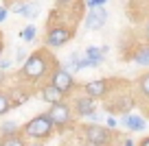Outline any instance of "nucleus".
<instances>
[{
    "label": "nucleus",
    "instance_id": "1",
    "mask_svg": "<svg viewBox=\"0 0 149 146\" xmlns=\"http://www.w3.org/2000/svg\"><path fill=\"white\" fill-rule=\"evenodd\" d=\"M59 65V61L51 55L48 48H40V50L31 52L24 61L22 70H20V81L24 83H40L46 76H51V72Z\"/></svg>",
    "mask_w": 149,
    "mask_h": 146
},
{
    "label": "nucleus",
    "instance_id": "2",
    "mask_svg": "<svg viewBox=\"0 0 149 146\" xmlns=\"http://www.w3.org/2000/svg\"><path fill=\"white\" fill-rule=\"evenodd\" d=\"M105 111L107 114H130L132 107H136V98L134 92H132V83L116 79L114 87L107 92L105 96Z\"/></svg>",
    "mask_w": 149,
    "mask_h": 146
},
{
    "label": "nucleus",
    "instance_id": "3",
    "mask_svg": "<svg viewBox=\"0 0 149 146\" xmlns=\"http://www.w3.org/2000/svg\"><path fill=\"white\" fill-rule=\"evenodd\" d=\"M53 131H55V122L51 120V116H48V114L35 116V118H31V120L22 127V133H24V135L31 137V140H37V142L48 140V137L53 135Z\"/></svg>",
    "mask_w": 149,
    "mask_h": 146
},
{
    "label": "nucleus",
    "instance_id": "4",
    "mask_svg": "<svg viewBox=\"0 0 149 146\" xmlns=\"http://www.w3.org/2000/svg\"><path fill=\"white\" fill-rule=\"evenodd\" d=\"M84 142L88 146H112L116 133L110 127H99V124H84L81 127Z\"/></svg>",
    "mask_w": 149,
    "mask_h": 146
},
{
    "label": "nucleus",
    "instance_id": "5",
    "mask_svg": "<svg viewBox=\"0 0 149 146\" xmlns=\"http://www.w3.org/2000/svg\"><path fill=\"white\" fill-rule=\"evenodd\" d=\"M48 116H51V120L55 122V129H59V131H64V129H70L74 122V111H72V105L70 103H66L64 98L57 103H53L51 109L46 111Z\"/></svg>",
    "mask_w": 149,
    "mask_h": 146
},
{
    "label": "nucleus",
    "instance_id": "6",
    "mask_svg": "<svg viewBox=\"0 0 149 146\" xmlns=\"http://www.w3.org/2000/svg\"><path fill=\"white\" fill-rule=\"evenodd\" d=\"M48 81H51V83H53V85H55L64 96H68L70 92L77 87V81H74V76L70 74V70H68V68H61V65H57V68L51 72Z\"/></svg>",
    "mask_w": 149,
    "mask_h": 146
},
{
    "label": "nucleus",
    "instance_id": "7",
    "mask_svg": "<svg viewBox=\"0 0 149 146\" xmlns=\"http://www.w3.org/2000/svg\"><path fill=\"white\" fill-rule=\"evenodd\" d=\"M114 83H116V79H97V81L84 83L81 87H84V94L92 96L94 101H97V98H105L107 92L114 87Z\"/></svg>",
    "mask_w": 149,
    "mask_h": 146
},
{
    "label": "nucleus",
    "instance_id": "8",
    "mask_svg": "<svg viewBox=\"0 0 149 146\" xmlns=\"http://www.w3.org/2000/svg\"><path fill=\"white\" fill-rule=\"evenodd\" d=\"M123 61H136L138 65H149V41H138L134 48L123 50Z\"/></svg>",
    "mask_w": 149,
    "mask_h": 146
},
{
    "label": "nucleus",
    "instance_id": "9",
    "mask_svg": "<svg viewBox=\"0 0 149 146\" xmlns=\"http://www.w3.org/2000/svg\"><path fill=\"white\" fill-rule=\"evenodd\" d=\"M134 98H136V105H140L145 109V107H149V72L140 74L138 79L134 81Z\"/></svg>",
    "mask_w": 149,
    "mask_h": 146
},
{
    "label": "nucleus",
    "instance_id": "10",
    "mask_svg": "<svg viewBox=\"0 0 149 146\" xmlns=\"http://www.w3.org/2000/svg\"><path fill=\"white\" fill-rule=\"evenodd\" d=\"M72 111L74 116H81V118H88L90 114H94L97 111V103H94L92 96L84 94V96H77L72 103Z\"/></svg>",
    "mask_w": 149,
    "mask_h": 146
},
{
    "label": "nucleus",
    "instance_id": "11",
    "mask_svg": "<svg viewBox=\"0 0 149 146\" xmlns=\"http://www.w3.org/2000/svg\"><path fill=\"white\" fill-rule=\"evenodd\" d=\"M105 22H107V11L103 9V7H92L90 13L86 15V26H88L90 31H99V28H103Z\"/></svg>",
    "mask_w": 149,
    "mask_h": 146
},
{
    "label": "nucleus",
    "instance_id": "12",
    "mask_svg": "<svg viewBox=\"0 0 149 146\" xmlns=\"http://www.w3.org/2000/svg\"><path fill=\"white\" fill-rule=\"evenodd\" d=\"M40 98H42L44 103H48V105H53V103L61 101V98H66V96L61 94V92L57 90V87L53 85L51 81H48L46 85H42V87H40Z\"/></svg>",
    "mask_w": 149,
    "mask_h": 146
},
{
    "label": "nucleus",
    "instance_id": "13",
    "mask_svg": "<svg viewBox=\"0 0 149 146\" xmlns=\"http://www.w3.org/2000/svg\"><path fill=\"white\" fill-rule=\"evenodd\" d=\"M127 127V131H145V127H147V122H145V118H140V116H132V114H123V122Z\"/></svg>",
    "mask_w": 149,
    "mask_h": 146
},
{
    "label": "nucleus",
    "instance_id": "14",
    "mask_svg": "<svg viewBox=\"0 0 149 146\" xmlns=\"http://www.w3.org/2000/svg\"><path fill=\"white\" fill-rule=\"evenodd\" d=\"M0 146H26V135L22 131L9 133V135H0Z\"/></svg>",
    "mask_w": 149,
    "mask_h": 146
},
{
    "label": "nucleus",
    "instance_id": "15",
    "mask_svg": "<svg viewBox=\"0 0 149 146\" xmlns=\"http://www.w3.org/2000/svg\"><path fill=\"white\" fill-rule=\"evenodd\" d=\"M7 94H9V101H11V105H13V107H20L22 103L29 101V92H22V87H20V85L9 87Z\"/></svg>",
    "mask_w": 149,
    "mask_h": 146
},
{
    "label": "nucleus",
    "instance_id": "16",
    "mask_svg": "<svg viewBox=\"0 0 149 146\" xmlns=\"http://www.w3.org/2000/svg\"><path fill=\"white\" fill-rule=\"evenodd\" d=\"M74 68V70H84V68H90V61L86 55H79V52H72L68 57V70Z\"/></svg>",
    "mask_w": 149,
    "mask_h": 146
},
{
    "label": "nucleus",
    "instance_id": "17",
    "mask_svg": "<svg viewBox=\"0 0 149 146\" xmlns=\"http://www.w3.org/2000/svg\"><path fill=\"white\" fill-rule=\"evenodd\" d=\"M86 57H88L90 65H99L103 61V57H105V52H103L101 48H97V46H88V48H86Z\"/></svg>",
    "mask_w": 149,
    "mask_h": 146
},
{
    "label": "nucleus",
    "instance_id": "18",
    "mask_svg": "<svg viewBox=\"0 0 149 146\" xmlns=\"http://www.w3.org/2000/svg\"><path fill=\"white\" fill-rule=\"evenodd\" d=\"M9 109H13V105H11V101H9V94H7V90L0 85V116H5Z\"/></svg>",
    "mask_w": 149,
    "mask_h": 146
},
{
    "label": "nucleus",
    "instance_id": "19",
    "mask_svg": "<svg viewBox=\"0 0 149 146\" xmlns=\"http://www.w3.org/2000/svg\"><path fill=\"white\" fill-rule=\"evenodd\" d=\"M22 131V129L18 127V122H13V120H7V122L0 124V135H9V133H18Z\"/></svg>",
    "mask_w": 149,
    "mask_h": 146
},
{
    "label": "nucleus",
    "instance_id": "20",
    "mask_svg": "<svg viewBox=\"0 0 149 146\" xmlns=\"http://www.w3.org/2000/svg\"><path fill=\"white\" fill-rule=\"evenodd\" d=\"M35 35H37V28L33 26V24H29V26H24V28H22V33H20V37H22V41H26V44H29V41H33V39H35Z\"/></svg>",
    "mask_w": 149,
    "mask_h": 146
},
{
    "label": "nucleus",
    "instance_id": "21",
    "mask_svg": "<svg viewBox=\"0 0 149 146\" xmlns=\"http://www.w3.org/2000/svg\"><path fill=\"white\" fill-rule=\"evenodd\" d=\"M26 57H29V52L24 50V48H18V50H15V61L22 63V61H26Z\"/></svg>",
    "mask_w": 149,
    "mask_h": 146
},
{
    "label": "nucleus",
    "instance_id": "22",
    "mask_svg": "<svg viewBox=\"0 0 149 146\" xmlns=\"http://www.w3.org/2000/svg\"><path fill=\"white\" fill-rule=\"evenodd\" d=\"M105 2H107V0H86V5H88L90 9H92V7H103Z\"/></svg>",
    "mask_w": 149,
    "mask_h": 146
},
{
    "label": "nucleus",
    "instance_id": "23",
    "mask_svg": "<svg viewBox=\"0 0 149 146\" xmlns=\"http://www.w3.org/2000/svg\"><path fill=\"white\" fill-rule=\"evenodd\" d=\"M7 15H9V9H7V7H0V22H5Z\"/></svg>",
    "mask_w": 149,
    "mask_h": 146
},
{
    "label": "nucleus",
    "instance_id": "24",
    "mask_svg": "<svg viewBox=\"0 0 149 146\" xmlns=\"http://www.w3.org/2000/svg\"><path fill=\"white\" fill-rule=\"evenodd\" d=\"M105 124H107V127H110V129H116V120H114V118H112V116H107V120H105Z\"/></svg>",
    "mask_w": 149,
    "mask_h": 146
},
{
    "label": "nucleus",
    "instance_id": "25",
    "mask_svg": "<svg viewBox=\"0 0 149 146\" xmlns=\"http://www.w3.org/2000/svg\"><path fill=\"white\" fill-rule=\"evenodd\" d=\"M121 146H136V142L127 137V140H123V142H121Z\"/></svg>",
    "mask_w": 149,
    "mask_h": 146
},
{
    "label": "nucleus",
    "instance_id": "26",
    "mask_svg": "<svg viewBox=\"0 0 149 146\" xmlns=\"http://www.w3.org/2000/svg\"><path fill=\"white\" fill-rule=\"evenodd\" d=\"M145 35H147V37H145V41H149V22L145 24Z\"/></svg>",
    "mask_w": 149,
    "mask_h": 146
},
{
    "label": "nucleus",
    "instance_id": "27",
    "mask_svg": "<svg viewBox=\"0 0 149 146\" xmlns=\"http://www.w3.org/2000/svg\"><path fill=\"white\" fill-rule=\"evenodd\" d=\"M138 146H149V137H145V140L138 142Z\"/></svg>",
    "mask_w": 149,
    "mask_h": 146
},
{
    "label": "nucleus",
    "instance_id": "28",
    "mask_svg": "<svg viewBox=\"0 0 149 146\" xmlns=\"http://www.w3.org/2000/svg\"><path fill=\"white\" fill-rule=\"evenodd\" d=\"M2 52H5V44H2V39H0V61H2Z\"/></svg>",
    "mask_w": 149,
    "mask_h": 146
},
{
    "label": "nucleus",
    "instance_id": "29",
    "mask_svg": "<svg viewBox=\"0 0 149 146\" xmlns=\"http://www.w3.org/2000/svg\"><path fill=\"white\" fill-rule=\"evenodd\" d=\"M33 146H42V142H37V144H33Z\"/></svg>",
    "mask_w": 149,
    "mask_h": 146
},
{
    "label": "nucleus",
    "instance_id": "30",
    "mask_svg": "<svg viewBox=\"0 0 149 146\" xmlns=\"http://www.w3.org/2000/svg\"><path fill=\"white\" fill-rule=\"evenodd\" d=\"M0 39H2V33H0Z\"/></svg>",
    "mask_w": 149,
    "mask_h": 146
}]
</instances>
